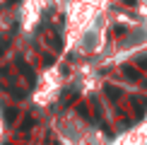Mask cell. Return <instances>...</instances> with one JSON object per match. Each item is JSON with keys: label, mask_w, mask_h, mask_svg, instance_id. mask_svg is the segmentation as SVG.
<instances>
[{"label": "cell", "mask_w": 147, "mask_h": 145, "mask_svg": "<svg viewBox=\"0 0 147 145\" xmlns=\"http://www.w3.org/2000/svg\"><path fill=\"white\" fill-rule=\"evenodd\" d=\"M125 32H128V29H125V27H116V29H113V34H116V36H123Z\"/></svg>", "instance_id": "8992f818"}, {"label": "cell", "mask_w": 147, "mask_h": 145, "mask_svg": "<svg viewBox=\"0 0 147 145\" xmlns=\"http://www.w3.org/2000/svg\"><path fill=\"white\" fill-rule=\"evenodd\" d=\"M133 106H135L138 114H142L147 109V97H135V99H133Z\"/></svg>", "instance_id": "7a4b0ae2"}, {"label": "cell", "mask_w": 147, "mask_h": 145, "mask_svg": "<svg viewBox=\"0 0 147 145\" xmlns=\"http://www.w3.org/2000/svg\"><path fill=\"white\" fill-rule=\"evenodd\" d=\"M123 72H125V77H130V80H140V72L135 68H130V65H123Z\"/></svg>", "instance_id": "3957f363"}, {"label": "cell", "mask_w": 147, "mask_h": 145, "mask_svg": "<svg viewBox=\"0 0 147 145\" xmlns=\"http://www.w3.org/2000/svg\"><path fill=\"white\" fill-rule=\"evenodd\" d=\"M104 92L109 94V99H121V94H123V89L113 87V85H104Z\"/></svg>", "instance_id": "6da1fadb"}, {"label": "cell", "mask_w": 147, "mask_h": 145, "mask_svg": "<svg viewBox=\"0 0 147 145\" xmlns=\"http://www.w3.org/2000/svg\"><path fill=\"white\" fill-rule=\"evenodd\" d=\"M123 3H125V5H135V0H123Z\"/></svg>", "instance_id": "52a82bcc"}, {"label": "cell", "mask_w": 147, "mask_h": 145, "mask_svg": "<svg viewBox=\"0 0 147 145\" xmlns=\"http://www.w3.org/2000/svg\"><path fill=\"white\" fill-rule=\"evenodd\" d=\"M77 111H80V114H82V116H84V119H89V111H87V106H84V104H80V106H77Z\"/></svg>", "instance_id": "277c9868"}, {"label": "cell", "mask_w": 147, "mask_h": 145, "mask_svg": "<svg viewBox=\"0 0 147 145\" xmlns=\"http://www.w3.org/2000/svg\"><path fill=\"white\" fill-rule=\"evenodd\" d=\"M135 63H138V68H147V56H142V58H138Z\"/></svg>", "instance_id": "5b68a950"}]
</instances>
